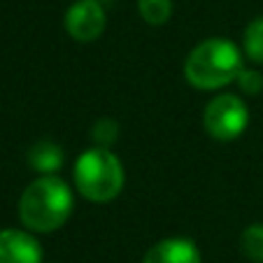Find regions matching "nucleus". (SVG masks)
<instances>
[{
	"mask_svg": "<svg viewBox=\"0 0 263 263\" xmlns=\"http://www.w3.org/2000/svg\"><path fill=\"white\" fill-rule=\"evenodd\" d=\"M242 70V54L238 45L226 37H210L189 54L184 63V77L196 89L212 91L235 82Z\"/></svg>",
	"mask_w": 263,
	"mask_h": 263,
	"instance_id": "nucleus-2",
	"label": "nucleus"
},
{
	"mask_svg": "<svg viewBox=\"0 0 263 263\" xmlns=\"http://www.w3.org/2000/svg\"><path fill=\"white\" fill-rule=\"evenodd\" d=\"M72 214V191L56 175H42L30 182L19 198V219L28 231L51 233Z\"/></svg>",
	"mask_w": 263,
	"mask_h": 263,
	"instance_id": "nucleus-1",
	"label": "nucleus"
},
{
	"mask_svg": "<svg viewBox=\"0 0 263 263\" xmlns=\"http://www.w3.org/2000/svg\"><path fill=\"white\" fill-rule=\"evenodd\" d=\"M247 105L233 93L214 96L205 107L203 126L214 140H235L247 128Z\"/></svg>",
	"mask_w": 263,
	"mask_h": 263,
	"instance_id": "nucleus-4",
	"label": "nucleus"
},
{
	"mask_svg": "<svg viewBox=\"0 0 263 263\" xmlns=\"http://www.w3.org/2000/svg\"><path fill=\"white\" fill-rule=\"evenodd\" d=\"M74 186L86 200L107 203L124 189V168L107 147L86 149L74 163Z\"/></svg>",
	"mask_w": 263,
	"mask_h": 263,
	"instance_id": "nucleus-3",
	"label": "nucleus"
},
{
	"mask_svg": "<svg viewBox=\"0 0 263 263\" xmlns=\"http://www.w3.org/2000/svg\"><path fill=\"white\" fill-rule=\"evenodd\" d=\"M28 163L42 175H54L63 163V152L54 142H37L28 152Z\"/></svg>",
	"mask_w": 263,
	"mask_h": 263,
	"instance_id": "nucleus-8",
	"label": "nucleus"
},
{
	"mask_svg": "<svg viewBox=\"0 0 263 263\" xmlns=\"http://www.w3.org/2000/svg\"><path fill=\"white\" fill-rule=\"evenodd\" d=\"M93 140L98 142V147H109L117 140V124L112 119H100L93 126Z\"/></svg>",
	"mask_w": 263,
	"mask_h": 263,
	"instance_id": "nucleus-12",
	"label": "nucleus"
},
{
	"mask_svg": "<svg viewBox=\"0 0 263 263\" xmlns=\"http://www.w3.org/2000/svg\"><path fill=\"white\" fill-rule=\"evenodd\" d=\"M245 54L254 63H263V16H256L254 21H249V26L245 28Z\"/></svg>",
	"mask_w": 263,
	"mask_h": 263,
	"instance_id": "nucleus-9",
	"label": "nucleus"
},
{
	"mask_svg": "<svg viewBox=\"0 0 263 263\" xmlns=\"http://www.w3.org/2000/svg\"><path fill=\"white\" fill-rule=\"evenodd\" d=\"M238 82H240V86H242L245 93H249V96L258 93V91L263 89L261 74L254 72V70H242V72H240V77H238Z\"/></svg>",
	"mask_w": 263,
	"mask_h": 263,
	"instance_id": "nucleus-13",
	"label": "nucleus"
},
{
	"mask_svg": "<svg viewBox=\"0 0 263 263\" xmlns=\"http://www.w3.org/2000/svg\"><path fill=\"white\" fill-rule=\"evenodd\" d=\"M240 249L252 263H263V223H252L242 231Z\"/></svg>",
	"mask_w": 263,
	"mask_h": 263,
	"instance_id": "nucleus-10",
	"label": "nucleus"
},
{
	"mask_svg": "<svg viewBox=\"0 0 263 263\" xmlns=\"http://www.w3.org/2000/svg\"><path fill=\"white\" fill-rule=\"evenodd\" d=\"M142 263H200V252L186 238H168L149 247Z\"/></svg>",
	"mask_w": 263,
	"mask_h": 263,
	"instance_id": "nucleus-7",
	"label": "nucleus"
},
{
	"mask_svg": "<svg viewBox=\"0 0 263 263\" xmlns=\"http://www.w3.org/2000/svg\"><path fill=\"white\" fill-rule=\"evenodd\" d=\"M0 263H42L40 242L26 231H0Z\"/></svg>",
	"mask_w": 263,
	"mask_h": 263,
	"instance_id": "nucleus-6",
	"label": "nucleus"
},
{
	"mask_svg": "<svg viewBox=\"0 0 263 263\" xmlns=\"http://www.w3.org/2000/svg\"><path fill=\"white\" fill-rule=\"evenodd\" d=\"M140 16L152 26H163L173 14V0H140Z\"/></svg>",
	"mask_w": 263,
	"mask_h": 263,
	"instance_id": "nucleus-11",
	"label": "nucleus"
},
{
	"mask_svg": "<svg viewBox=\"0 0 263 263\" xmlns=\"http://www.w3.org/2000/svg\"><path fill=\"white\" fill-rule=\"evenodd\" d=\"M65 30L77 42H93L105 30V10L98 0H80L65 14Z\"/></svg>",
	"mask_w": 263,
	"mask_h": 263,
	"instance_id": "nucleus-5",
	"label": "nucleus"
}]
</instances>
